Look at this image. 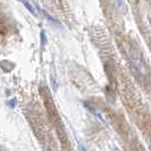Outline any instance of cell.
<instances>
[{
  "instance_id": "1",
  "label": "cell",
  "mask_w": 151,
  "mask_h": 151,
  "mask_svg": "<svg viewBox=\"0 0 151 151\" xmlns=\"http://www.w3.org/2000/svg\"><path fill=\"white\" fill-rule=\"evenodd\" d=\"M21 1H22L23 5H24V6H25L26 8H27V9L30 10V12L32 13V14H33V15H37V14H38V13H37V9L33 7V6L31 5V4L29 2V1H27V0H21Z\"/></svg>"
},
{
  "instance_id": "2",
  "label": "cell",
  "mask_w": 151,
  "mask_h": 151,
  "mask_svg": "<svg viewBox=\"0 0 151 151\" xmlns=\"http://www.w3.org/2000/svg\"><path fill=\"white\" fill-rule=\"evenodd\" d=\"M80 149H81V151H86V149H85V147H84L83 144H80Z\"/></svg>"
},
{
  "instance_id": "3",
  "label": "cell",
  "mask_w": 151,
  "mask_h": 151,
  "mask_svg": "<svg viewBox=\"0 0 151 151\" xmlns=\"http://www.w3.org/2000/svg\"><path fill=\"white\" fill-rule=\"evenodd\" d=\"M115 151H118V150H115Z\"/></svg>"
}]
</instances>
